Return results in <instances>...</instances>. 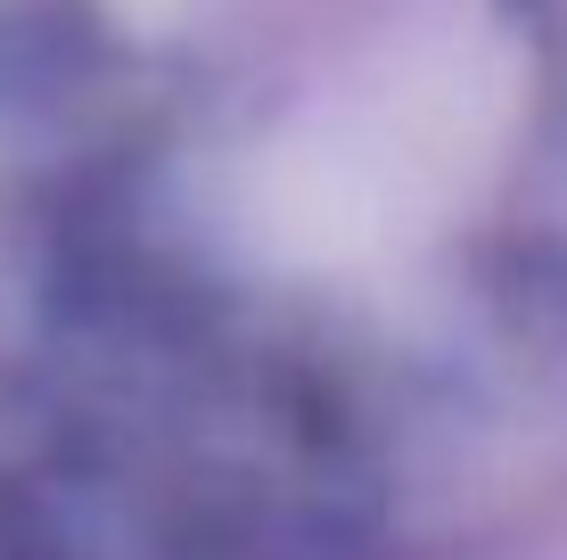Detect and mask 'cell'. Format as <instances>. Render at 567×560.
<instances>
[{
  "label": "cell",
  "instance_id": "cell-1",
  "mask_svg": "<svg viewBox=\"0 0 567 560\" xmlns=\"http://www.w3.org/2000/svg\"><path fill=\"white\" fill-rule=\"evenodd\" d=\"M518 17H526L551 50H567V0H518Z\"/></svg>",
  "mask_w": 567,
  "mask_h": 560
}]
</instances>
